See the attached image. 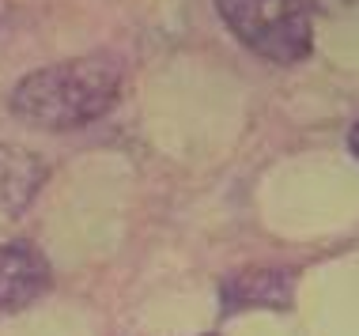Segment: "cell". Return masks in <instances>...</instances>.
I'll return each instance as SVG.
<instances>
[{
  "mask_svg": "<svg viewBox=\"0 0 359 336\" xmlns=\"http://www.w3.org/2000/svg\"><path fill=\"white\" fill-rule=\"evenodd\" d=\"M306 8L322 15H359V0H306Z\"/></svg>",
  "mask_w": 359,
  "mask_h": 336,
  "instance_id": "8992f818",
  "label": "cell"
},
{
  "mask_svg": "<svg viewBox=\"0 0 359 336\" xmlns=\"http://www.w3.org/2000/svg\"><path fill=\"white\" fill-rule=\"evenodd\" d=\"M216 12L250 53L273 64H299L314 50L306 0H216Z\"/></svg>",
  "mask_w": 359,
  "mask_h": 336,
  "instance_id": "7a4b0ae2",
  "label": "cell"
},
{
  "mask_svg": "<svg viewBox=\"0 0 359 336\" xmlns=\"http://www.w3.org/2000/svg\"><path fill=\"white\" fill-rule=\"evenodd\" d=\"M348 148H352V155L359 159V121L352 125V132H348Z\"/></svg>",
  "mask_w": 359,
  "mask_h": 336,
  "instance_id": "52a82bcc",
  "label": "cell"
},
{
  "mask_svg": "<svg viewBox=\"0 0 359 336\" xmlns=\"http://www.w3.org/2000/svg\"><path fill=\"white\" fill-rule=\"evenodd\" d=\"M291 302V276L280 268H250L223 284V310H250V306H276Z\"/></svg>",
  "mask_w": 359,
  "mask_h": 336,
  "instance_id": "5b68a950",
  "label": "cell"
},
{
  "mask_svg": "<svg viewBox=\"0 0 359 336\" xmlns=\"http://www.w3.org/2000/svg\"><path fill=\"white\" fill-rule=\"evenodd\" d=\"M53 272L46 253L31 242L0 246V314H15L34 299H42Z\"/></svg>",
  "mask_w": 359,
  "mask_h": 336,
  "instance_id": "3957f363",
  "label": "cell"
},
{
  "mask_svg": "<svg viewBox=\"0 0 359 336\" xmlns=\"http://www.w3.org/2000/svg\"><path fill=\"white\" fill-rule=\"evenodd\" d=\"M118 94H121V64L106 53H91L46 64V69L23 76L15 83L8 106L31 129L69 132L110 113Z\"/></svg>",
  "mask_w": 359,
  "mask_h": 336,
  "instance_id": "6da1fadb",
  "label": "cell"
},
{
  "mask_svg": "<svg viewBox=\"0 0 359 336\" xmlns=\"http://www.w3.org/2000/svg\"><path fill=\"white\" fill-rule=\"evenodd\" d=\"M46 174H50V167H46L42 155L0 144V227L23 216V208L42 189Z\"/></svg>",
  "mask_w": 359,
  "mask_h": 336,
  "instance_id": "277c9868",
  "label": "cell"
}]
</instances>
